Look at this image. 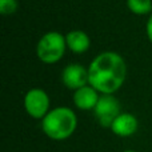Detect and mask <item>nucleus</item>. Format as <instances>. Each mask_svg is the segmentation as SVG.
Instances as JSON below:
<instances>
[{"label":"nucleus","instance_id":"nucleus-9","mask_svg":"<svg viewBox=\"0 0 152 152\" xmlns=\"http://www.w3.org/2000/svg\"><path fill=\"white\" fill-rule=\"evenodd\" d=\"M67 45L75 53H83L89 48V37L83 31H72L66 37Z\"/></svg>","mask_w":152,"mask_h":152},{"label":"nucleus","instance_id":"nucleus-4","mask_svg":"<svg viewBox=\"0 0 152 152\" xmlns=\"http://www.w3.org/2000/svg\"><path fill=\"white\" fill-rule=\"evenodd\" d=\"M94 113L100 126L111 128L115 119L120 115V104L113 95H102L94 108Z\"/></svg>","mask_w":152,"mask_h":152},{"label":"nucleus","instance_id":"nucleus-11","mask_svg":"<svg viewBox=\"0 0 152 152\" xmlns=\"http://www.w3.org/2000/svg\"><path fill=\"white\" fill-rule=\"evenodd\" d=\"M18 10V1L16 0H0V12L3 15H10Z\"/></svg>","mask_w":152,"mask_h":152},{"label":"nucleus","instance_id":"nucleus-5","mask_svg":"<svg viewBox=\"0 0 152 152\" xmlns=\"http://www.w3.org/2000/svg\"><path fill=\"white\" fill-rule=\"evenodd\" d=\"M24 108L34 119H43L50 112V97L40 88L29 89L24 97Z\"/></svg>","mask_w":152,"mask_h":152},{"label":"nucleus","instance_id":"nucleus-7","mask_svg":"<svg viewBox=\"0 0 152 152\" xmlns=\"http://www.w3.org/2000/svg\"><path fill=\"white\" fill-rule=\"evenodd\" d=\"M139 128V121L132 113H120L111 126V131L120 137L132 136Z\"/></svg>","mask_w":152,"mask_h":152},{"label":"nucleus","instance_id":"nucleus-12","mask_svg":"<svg viewBox=\"0 0 152 152\" xmlns=\"http://www.w3.org/2000/svg\"><path fill=\"white\" fill-rule=\"evenodd\" d=\"M147 35H148V37H150V40L152 42V15H151L150 20H148V23H147Z\"/></svg>","mask_w":152,"mask_h":152},{"label":"nucleus","instance_id":"nucleus-3","mask_svg":"<svg viewBox=\"0 0 152 152\" xmlns=\"http://www.w3.org/2000/svg\"><path fill=\"white\" fill-rule=\"evenodd\" d=\"M67 40L59 32H48L37 44V56L43 63L52 64L59 61L66 52Z\"/></svg>","mask_w":152,"mask_h":152},{"label":"nucleus","instance_id":"nucleus-6","mask_svg":"<svg viewBox=\"0 0 152 152\" xmlns=\"http://www.w3.org/2000/svg\"><path fill=\"white\" fill-rule=\"evenodd\" d=\"M61 80L64 86L69 89H79L87 86L88 83V69H86L80 64H69L64 68L61 74Z\"/></svg>","mask_w":152,"mask_h":152},{"label":"nucleus","instance_id":"nucleus-1","mask_svg":"<svg viewBox=\"0 0 152 152\" xmlns=\"http://www.w3.org/2000/svg\"><path fill=\"white\" fill-rule=\"evenodd\" d=\"M127 67L115 52H103L92 60L88 68V83L103 95H112L126 80Z\"/></svg>","mask_w":152,"mask_h":152},{"label":"nucleus","instance_id":"nucleus-10","mask_svg":"<svg viewBox=\"0 0 152 152\" xmlns=\"http://www.w3.org/2000/svg\"><path fill=\"white\" fill-rule=\"evenodd\" d=\"M127 4L129 10L137 15H145L152 10L151 0H127Z\"/></svg>","mask_w":152,"mask_h":152},{"label":"nucleus","instance_id":"nucleus-8","mask_svg":"<svg viewBox=\"0 0 152 152\" xmlns=\"http://www.w3.org/2000/svg\"><path fill=\"white\" fill-rule=\"evenodd\" d=\"M99 95L97 91L92 86H84L81 88L76 89L74 95V103L79 110L89 111L96 107L99 102Z\"/></svg>","mask_w":152,"mask_h":152},{"label":"nucleus","instance_id":"nucleus-2","mask_svg":"<svg viewBox=\"0 0 152 152\" xmlns=\"http://www.w3.org/2000/svg\"><path fill=\"white\" fill-rule=\"evenodd\" d=\"M77 118L68 107H58L43 118L42 129L52 140H66L75 132Z\"/></svg>","mask_w":152,"mask_h":152},{"label":"nucleus","instance_id":"nucleus-13","mask_svg":"<svg viewBox=\"0 0 152 152\" xmlns=\"http://www.w3.org/2000/svg\"><path fill=\"white\" fill-rule=\"evenodd\" d=\"M123 152H136V151H134V150H126V151H123Z\"/></svg>","mask_w":152,"mask_h":152}]
</instances>
